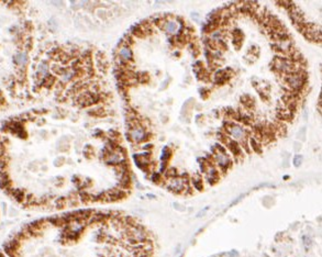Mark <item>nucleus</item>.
Wrapping results in <instances>:
<instances>
[{
    "label": "nucleus",
    "mask_w": 322,
    "mask_h": 257,
    "mask_svg": "<svg viewBox=\"0 0 322 257\" xmlns=\"http://www.w3.org/2000/svg\"><path fill=\"white\" fill-rule=\"evenodd\" d=\"M192 183H194V186L198 189V190H202V188H204V183H202V179L199 177V176H194V178H192Z\"/></svg>",
    "instance_id": "9b49d317"
},
{
    "label": "nucleus",
    "mask_w": 322,
    "mask_h": 257,
    "mask_svg": "<svg viewBox=\"0 0 322 257\" xmlns=\"http://www.w3.org/2000/svg\"><path fill=\"white\" fill-rule=\"evenodd\" d=\"M204 175H206L207 180L209 181L210 185H214V183L220 179L219 171H218V169H217L212 164H210V165L206 168V171H204Z\"/></svg>",
    "instance_id": "423d86ee"
},
{
    "label": "nucleus",
    "mask_w": 322,
    "mask_h": 257,
    "mask_svg": "<svg viewBox=\"0 0 322 257\" xmlns=\"http://www.w3.org/2000/svg\"><path fill=\"white\" fill-rule=\"evenodd\" d=\"M213 161L223 171H225L226 169H229L232 164L231 158H230V156L228 155V154L221 153V152H217V151L213 152Z\"/></svg>",
    "instance_id": "f03ea898"
},
{
    "label": "nucleus",
    "mask_w": 322,
    "mask_h": 257,
    "mask_svg": "<svg viewBox=\"0 0 322 257\" xmlns=\"http://www.w3.org/2000/svg\"><path fill=\"white\" fill-rule=\"evenodd\" d=\"M224 128L226 130V133L231 135L234 140H238V141L242 142L243 140L247 138V133L244 131V128L238 124L233 123L232 121L225 122L224 124Z\"/></svg>",
    "instance_id": "f257e3e1"
},
{
    "label": "nucleus",
    "mask_w": 322,
    "mask_h": 257,
    "mask_svg": "<svg viewBox=\"0 0 322 257\" xmlns=\"http://www.w3.org/2000/svg\"><path fill=\"white\" fill-rule=\"evenodd\" d=\"M167 188L170 189V190L174 191V192L179 193V192H182L185 189L188 188V183H187L186 179H184L182 177H178V176H176V177H174V178H170Z\"/></svg>",
    "instance_id": "20e7f679"
},
{
    "label": "nucleus",
    "mask_w": 322,
    "mask_h": 257,
    "mask_svg": "<svg viewBox=\"0 0 322 257\" xmlns=\"http://www.w3.org/2000/svg\"><path fill=\"white\" fill-rule=\"evenodd\" d=\"M170 155H172V152H170V150L167 147V146H165L164 148H163V152H162V155H161V162H162V164H161V171H165V168H166V163L168 162V159H170Z\"/></svg>",
    "instance_id": "6e6552de"
},
{
    "label": "nucleus",
    "mask_w": 322,
    "mask_h": 257,
    "mask_svg": "<svg viewBox=\"0 0 322 257\" xmlns=\"http://www.w3.org/2000/svg\"><path fill=\"white\" fill-rule=\"evenodd\" d=\"M129 135H130L131 141L135 142V143H141L143 141H146L148 138V133H146L145 128L142 125L134 126V128H130V132H129Z\"/></svg>",
    "instance_id": "7ed1b4c3"
},
{
    "label": "nucleus",
    "mask_w": 322,
    "mask_h": 257,
    "mask_svg": "<svg viewBox=\"0 0 322 257\" xmlns=\"http://www.w3.org/2000/svg\"><path fill=\"white\" fill-rule=\"evenodd\" d=\"M301 164H303V156L296 155L295 158H294V165H295L296 167H299Z\"/></svg>",
    "instance_id": "ddd939ff"
},
{
    "label": "nucleus",
    "mask_w": 322,
    "mask_h": 257,
    "mask_svg": "<svg viewBox=\"0 0 322 257\" xmlns=\"http://www.w3.org/2000/svg\"><path fill=\"white\" fill-rule=\"evenodd\" d=\"M250 145H251L252 150H253L254 152H256V153H258V154L262 153L261 143H260L255 137H251V140H250Z\"/></svg>",
    "instance_id": "9d476101"
},
{
    "label": "nucleus",
    "mask_w": 322,
    "mask_h": 257,
    "mask_svg": "<svg viewBox=\"0 0 322 257\" xmlns=\"http://www.w3.org/2000/svg\"><path fill=\"white\" fill-rule=\"evenodd\" d=\"M226 144H228V148L230 150V152H231V153L233 154V156H235L236 158L241 157V156L243 155L242 147H241V145L238 143V142L232 141V140H229V141L226 142Z\"/></svg>",
    "instance_id": "0eeeda50"
},
{
    "label": "nucleus",
    "mask_w": 322,
    "mask_h": 257,
    "mask_svg": "<svg viewBox=\"0 0 322 257\" xmlns=\"http://www.w3.org/2000/svg\"><path fill=\"white\" fill-rule=\"evenodd\" d=\"M241 102L246 108H253L254 107V99L248 96V95H244V96L241 97Z\"/></svg>",
    "instance_id": "1a4fd4ad"
},
{
    "label": "nucleus",
    "mask_w": 322,
    "mask_h": 257,
    "mask_svg": "<svg viewBox=\"0 0 322 257\" xmlns=\"http://www.w3.org/2000/svg\"><path fill=\"white\" fill-rule=\"evenodd\" d=\"M166 176H167L170 179V178L176 177V176H177V171H176L175 168H170V169L166 171Z\"/></svg>",
    "instance_id": "4468645a"
},
{
    "label": "nucleus",
    "mask_w": 322,
    "mask_h": 257,
    "mask_svg": "<svg viewBox=\"0 0 322 257\" xmlns=\"http://www.w3.org/2000/svg\"><path fill=\"white\" fill-rule=\"evenodd\" d=\"M160 27H162L163 30H164L165 32H167L168 34H175V33H177L178 30H179V24H178V22L176 20L166 19V18L161 22Z\"/></svg>",
    "instance_id": "39448f33"
},
{
    "label": "nucleus",
    "mask_w": 322,
    "mask_h": 257,
    "mask_svg": "<svg viewBox=\"0 0 322 257\" xmlns=\"http://www.w3.org/2000/svg\"><path fill=\"white\" fill-rule=\"evenodd\" d=\"M152 180L155 181V183H158V181H161V175H160V174H154V175L152 176Z\"/></svg>",
    "instance_id": "dca6fc26"
},
{
    "label": "nucleus",
    "mask_w": 322,
    "mask_h": 257,
    "mask_svg": "<svg viewBox=\"0 0 322 257\" xmlns=\"http://www.w3.org/2000/svg\"><path fill=\"white\" fill-rule=\"evenodd\" d=\"M136 80L140 82H150V76H148V73L136 74Z\"/></svg>",
    "instance_id": "f8f14e48"
},
{
    "label": "nucleus",
    "mask_w": 322,
    "mask_h": 257,
    "mask_svg": "<svg viewBox=\"0 0 322 257\" xmlns=\"http://www.w3.org/2000/svg\"><path fill=\"white\" fill-rule=\"evenodd\" d=\"M303 244H305V246H306V250H308V248L311 246V244H312V241H311L310 237L303 236Z\"/></svg>",
    "instance_id": "2eb2a0df"
}]
</instances>
